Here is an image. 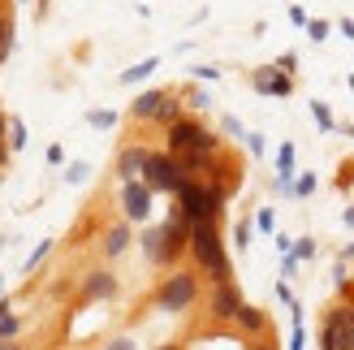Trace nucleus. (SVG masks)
Listing matches in <instances>:
<instances>
[{"label": "nucleus", "mask_w": 354, "mask_h": 350, "mask_svg": "<svg viewBox=\"0 0 354 350\" xmlns=\"http://www.w3.org/2000/svg\"><path fill=\"white\" fill-rule=\"evenodd\" d=\"M324 333H333V350H354V307L337 303L333 311H324Z\"/></svg>", "instance_id": "nucleus-6"}, {"label": "nucleus", "mask_w": 354, "mask_h": 350, "mask_svg": "<svg viewBox=\"0 0 354 350\" xmlns=\"http://www.w3.org/2000/svg\"><path fill=\"white\" fill-rule=\"evenodd\" d=\"M61 160H65V151H61L57 143H52V147H48V165H61Z\"/></svg>", "instance_id": "nucleus-38"}, {"label": "nucleus", "mask_w": 354, "mask_h": 350, "mask_svg": "<svg viewBox=\"0 0 354 350\" xmlns=\"http://www.w3.org/2000/svg\"><path fill=\"white\" fill-rule=\"evenodd\" d=\"M186 247L194 255V264L203 268V277H212V286H216V282H234V268H229V255H225V242H221L216 221H194Z\"/></svg>", "instance_id": "nucleus-1"}, {"label": "nucleus", "mask_w": 354, "mask_h": 350, "mask_svg": "<svg viewBox=\"0 0 354 350\" xmlns=\"http://www.w3.org/2000/svg\"><path fill=\"white\" fill-rule=\"evenodd\" d=\"M290 350H303V324L294 320V338H290Z\"/></svg>", "instance_id": "nucleus-36"}, {"label": "nucleus", "mask_w": 354, "mask_h": 350, "mask_svg": "<svg viewBox=\"0 0 354 350\" xmlns=\"http://www.w3.org/2000/svg\"><path fill=\"white\" fill-rule=\"evenodd\" d=\"M78 294H82L86 303H95V299H113V294H117V277H113L109 268H100V273H86Z\"/></svg>", "instance_id": "nucleus-10"}, {"label": "nucleus", "mask_w": 354, "mask_h": 350, "mask_svg": "<svg viewBox=\"0 0 354 350\" xmlns=\"http://www.w3.org/2000/svg\"><path fill=\"white\" fill-rule=\"evenodd\" d=\"M9 138H5V143L13 147V151H22L26 147V126H22V121H9V130H5Z\"/></svg>", "instance_id": "nucleus-20"}, {"label": "nucleus", "mask_w": 354, "mask_h": 350, "mask_svg": "<svg viewBox=\"0 0 354 350\" xmlns=\"http://www.w3.org/2000/svg\"><path fill=\"white\" fill-rule=\"evenodd\" d=\"M311 117H315V126H320L324 134L333 130V113H328V104H320V100H311Z\"/></svg>", "instance_id": "nucleus-21"}, {"label": "nucleus", "mask_w": 354, "mask_h": 350, "mask_svg": "<svg viewBox=\"0 0 354 350\" xmlns=\"http://www.w3.org/2000/svg\"><path fill=\"white\" fill-rule=\"evenodd\" d=\"M255 225H259L263 234H272V230H277V217H272V208H259V212H255Z\"/></svg>", "instance_id": "nucleus-26"}, {"label": "nucleus", "mask_w": 354, "mask_h": 350, "mask_svg": "<svg viewBox=\"0 0 354 350\" xmlns=\"http://www.w3.org/2000/svg\"><path fill=\"white\" fill-rule=\"evenodd\" d=\"M109 350H134V342L130 338H117V342H109Z\"/></svg>", "instance_id": "nucleus-39"}, {"label": "nucleus", "mask_w": 354, "mask_h": 350, "mask_svg": "<svg viewBox=\"0 0 354 350\" xmlns=\"http://www.w3.org/2000/svg\"><path fill=\"white\" fill-rule=\"evenodd\" d=\"M143 182H147L151 195H177V190H182V182H186V173H182V165H177L169 151H147Z\"/></svg>", "instance_id": "nucleus-4"}, {"label": "nucleus", "mask_w": 354, "mask_h": 350, "mask_svg": "<svg viewBox=\"0 0 354 350\" xmlns=\"http://www.w3.org/2000/svg\"><path fill=\"white\" fill-rule=\"evenodd\" d=\"M22 333V320L13 316V311H5V316H0V342H9V338H17Z\"/></svg>", "instance_id": "nucleus-19"}, {"label": "nucleus", "mask_w": 354, "mask_h": 350, "mask_svg": "<svg viewBox=\"0 0 354 350\" xmlns=\"http://www.w3.org/2000/svg\"><path fill=\"white\" fill-rule=\"evenodd\" d=\"M246 147H251L255 156H263V134H246Z\"/></svg>", "instance_id": "nucleus-34"}, {"label": "nucleus", "mask_w": 354, "mask_h": 350, "mask_svg": "<svg viewBox=\"0 0 354 350\" xmlns=\"http://www.w3.org/2000/svg\"><path fill=\"white\" fill-rule=\"evenodd\" d=\"M121 208H126V221H147L151 217V190L143 178L121 182Z\"/></svg>", "instance_id": "nucleus-7"}, {"label": "nucleus", "mask_w": 354, "mask_h": 350, "mask_svg": "<svg viewBox=\"0 0 354 350\" xmlns=\"http://www.w3.org/2000/svg\"><path fill=\"white\" fill-rule=\"evenodd\" d=\"M290 173H294V143L277 151V178H290Z\"/></svg>", "instance_id": "nucleus-18"}, {"label": "nucleus", "mask_w": 354, "mask_h": 350, "mask_svg": "<svg viewBox=\"0 0 354 350\" xmlns=\"http://www.w3.org/2000/svg\"><path fill=\"white\" fill-rule=\"evenodd\" d=\"M234 247H238V251L251 247V221H238V230H234Z\"/></svg>", "instance_id": "nucleus-23"}, {"label": "nucleus", "mask_w": 354, "mask_h": 350, "mask_svg": "<svg viewBox=\"0 0 354 350\" xmlns=\"http://www.w3.org/2000/svg\"><path fill=\"white\" fill-rule=\"evenodd\" d=\"M190 74H194V78H207V82H212V78L221 74V69H212V65H199V69H190Z\"/></svg>", "instance_id": "nucleus-35"}, {"label": "nucleus", "mask_w": 354, "mask_h": 350, "mask_svg": "<svg viewBox=\"0 0 354 350\" xmlns=\"http://www.w3.org/2000/svg\"><path fill=\"white\" fill-rule=\"evenodd\" d=\"M186 242H190V225L182 217H169L160 230H151L143 238V251H147L151 264H173V259L186 251Z\"/></svg>", "instance_id": "nucleus-2"}, {"label": "nucleus", "mask_w": 354, "mask_h": 350, "mask_svg": "<svg viewBox=\"0 0 354 350\" xmlns=\"http://www.w3.org/2000/svg\"><path fill=\"white\" fill-rule=\"evenodd\" d=\"M290 255H294V259H311V255H315V242H311V238H298Z\"/></svg>", "instance_id": "nucleus-27"}, {"label": "nucleus", "mask_w": 354, "mask_h": 350, "mask_svg": "<svg viewBox=\"0 0 354 350\" xmlns=\"http://www.w3.org/2000/svg\"><path fill=\"white\" fill-rule=\"evenodd\" d=\"M156 350H182V346H156Z\"/></svg>", "instance_id": "nucleus-43"}, {"label": "nucleus", "mask_w": 354, "mask_h": 350, "mask_svg": "<svg viewBox=\"0 0 354 350\" xmlns=\"http://www.w3.org/2000/svg\"><path fill=\"white\" fill-rule=\"evenodd\" d=\"M259 350H277V346H259Z\"/></svg>", "instance_id": "nucleus-45"}, {"label": "nucleus", "mask_w": 354, "mask_h": 350, "mask_svg": "<svg viewBox=\"0 0 354 350\" xmlns=\"http://www.w3.org/2000/svg\"><path fill=\"white\" fill-rule=\"evenodd\" d=\"M48 251H52V242H39V247H35V251H30V259H26V268H39Z\"/></svg>", "instance_id": "nucleus-29"}, {"label": "nucleus", "mask_w": 354, "mask_h": 350, "mask_svg": "<svg viewBox=\"0 0 354 350\" xmlns=\"http://www.w3.org/2000/svg\"><path fill=\"white\" fill-rule=\"evenodd\" d=\"M86 121H91L95 130H113V126H117V113H104V109H100V113H91Z\"/></svg>", "instance_id": "nucleus-25"}, {"label": "nucleus", "mask_w": 354, "mask_h": 350, "mask_svg": "<svg viewBox=\"0 0 354 350\" xmlns=\"http://www.w3.org/2000/svg\"><path fill=\"white\" fill-rule=\"evenodd\" d=\"M277 69H281V74H290V78H294V69H298V57H294V52H281V57H277Z\"/></svg>", "instance_id": "nucleus-28"}, {"label": "nucleus", "mask_w": 354, "mask_h": 350, "mask_svg": "<svg viewBox=\"0 0 354 350\" xmlns=\"http://www.w3.org/2000/svg\"><path fill=\"white\" fill-rule=\"evenodd\" d=\"M346 255H350V259H354V242H350V247H346Z\"/></svg>", "instance_id": "nucleus-44"}, {"label": "nucleus", "mask_w": 354, "mask_h": 350, "mask_svg": "<svg viewBox=\"0 0 354 350\" xmlns=\"http://www.w3.org/2000/svg\"><path fill=\"white\" fill-rule=\"evenodd\" d=\"M186 104H190V109H194V113H199V109H207V104H212V100H207V91H190V95H186Z\"/></svg>", "instance_id": "nucleus-30"}, {"label": "nucleus", "mask_w": 354, "mask_h": 350, "mask_svg": "<svg viewBox=\"0 0 354 350\" xmlns=\"http://www.w3.org/2000/svg\"><path fill=\"white\" fill-rule=\"evenodd\" d=\"M234 324H238V333H246V338H259L263 329H268V316H263L259 307L242 303V307H238V316H234Z\"/></svg>", "instance_id": "nucleus-12"}, {"label": "nucleus", "mask_w": 354, "mask_h": 350, "mask_svg": "<svg viewBox=\"0 0 354 350\" xmlns=\"http://www.w3.org/2000/svg\"><path fill=\"white\" fill-rule=\"evenodd\" d=\"M143 165H147V147L130 143V147H121V151H117V178H121V182L138 178V173H143Z\"/></svg>", "instance_id": "nucleus-11"}, {"label": "nucleus", "mask_w": 354, "mask_h": 350, "mask_svg": "<svg viewBox=\"0 0 354 350\" xmlns=\"http://www.w3.org/2000/svg\"><path fill=\"white\" fill-rule=\"evenodd\" d=\"M290 22L294 26H307V9L303 5H290Z\"/></svg>", "instance_id": "nucleus-32"}, {"label": "nucleus", "mask_w": 354, "mask_h": 350, "mask_svg": "<svg viewBox=\"0 0 354 350\" xmlns=\"http://www.w3.org/2000/svg\"><path fill=\"white\" fill-rule=\"evenodd\" d=\"M165 95H169V91H143V95L130 104V117H134V121H156V113H160Z\"/></svg>", "instance_id": "nucleus-13"}, {"label": "nucleus", "mask_w": 354, "mask_h": 350, "mask_svg": "<svg viewBox=\"0 0 354 350\" xmlns=\"http://www.w3.org/2000/svg\"><path fill=\"white\" fill-rule=\"evenodd\" d=\"M342 35H346V39H354V22H350V17H342Z\"/></svg>", "instance_id": "nucleus-40"}, {"label": "nucleus", "mask_w": 354, "mask_h": 350, "mask_svg": "<svg viewBox=\"0 0 354 350\" xmlns=\"http://www.w3.org/2000/svg\"><path fill=\"white\" fill-rule=\"evenodd\" d=\"M311 190H315V178H311V173H303V178H298V182L290 186V195H298V199H307Z\"/></svg>", "instance_id": "nucleus-24"}, {"label": "nucleus", "mask_w": 354, "mask_h": 350, "mask_svg": "<svg viewBox=\"0 0 354 350\" xmlns=\"http://www.w3.org/2000/svg\"><path fill=\"white\" fill-rule=\"evenodd\" d=\"M225 134H234V138H246V130H242V121H238V117H225Z\"/></svg>", "instance_id": "nucleus-31"}, {"label": "nucleus", "mask_w": 354, "mask_h": 350, "mask_svg": "<svg viewBox=\"0 0 354 350\" xmlns=\"http://www.w3.org/2000/svg\"><path fill=\"white\" fill-rule=\"evenodd\" d=\"M17 5H22V0H17Z\"/></svg>", "instance_id": "nucleus-46"}, {"label": "nucleus", "mask_w": 354, "mask_h": 350, "mask_svg": "<svg viewBox=\"0 0 354 350\" xmlns=\"http://www.w3.org/2000/svg\"><path fill=\"white\" fill-rule=\"evenodd\" d=\"M177 117H182V104H177L173 95H165V104H160V113H156V121H160V126H173Z\"/></svg>", "instance_id": "nucleus-17"}, {"label": "nucleus", "mask_w": 354, "mask_h": 350, "mask_svg": "<svg viewBox=\"0 0 354 350\" xmlns=\"http://www.w3.org/2000/svg\"><path fill=\"white\" fill-rule=\"evenodd\" d=\"M177 151H221V138L212 134L203 121L177 117L169 126V156H177Z\"/></svg>", "instance_id": "nucleus-3"}, {"label": "nucleus", "mask_w": 354, "mask_h": 350, "mask_svg": "<svg viewBox=\"0 0 354 350\" xmlns=\"http://www.w3.org/2000/svg\"><path fill=\"white\" fill-rule=\"evenodd\" d=\"M9 52H13V17L0 13V61H5Z\"/></svg>", "instance_id": "nucleus-16"}, {"label": "nucleus", "mask_w": 354, "mask_h": 350, "mask_svg": "<svg viewBox=\"0 0 354 350\" xmlns=\"http://www.w3.org/2000/svg\"><path fill=\"white\" fill-rule=\"evenodd\" d=\"M86 178V165H69V173H65V182H82Z\"/></svg>", "instance_id": "nucleus-33"}, {"label": "nucleus", "mask_w": 354, "mask_h": 350, "mask_svg": "<svg viewBox=\"0 0 354 350\" xmlns=\"http://www.w3.org/2000/svg\"><path fill=\"white\" fill-rule=\"evenodd\" d=\"M307 35H311L315 44H324V39H328V22H320V17H307Z\"/></svg>", "instance_id": "nucleus-22"}, {"label": "nucleus", "mask_w": 354, "mask_h": 350, "mask_svg": "<svg viewBox=\"0 0 354 350\" xmlns=\"http://www.w3.org/2000/svg\"><path fill=\"white\" fill-rule=\"evenodd\" d=\"M251 86L259 95H277V100H286L290 91H294V78L290 74H281L277 65H259L255 74H251Z\"/></svg>", "instance_id": "nucleus-8"}, {"label": "nucleus", "mask_w": 354, "mask_h": 350, "mask_svg": "<svg viewBox=\"0 0 354 350\" xmlns=\"http://www.w3.org/2000/svg\"><path fill=\"white\" fill-rule=\"evenodd\" d=\"M9 160V143H0V165H5Z\"/></svg>", "instance_id": "nucleus-42"}, {"label": "nucleus", "mask_w": 354, "mask_h": 350, "mask_svg": "<svg viewBox=\"0 0 354 350\" xmlns=\"http://www.w3.org/2000/svg\"><path fill=\"white\" fill-rule=\"evenodd\" d=\"M294 268H298V259L286 251V259H281V273H286V277H294Z\"/></svg>", "instance_id": "nucleus-37"}, {"label": "nucleus", "mask_w": 354, "mask_h": 350, "mask_svg": "<svg viewBox=\"0 0 354 350\" xmlns=\"http://www.w3.org/2000/svg\"><path fill=\"white\" fill-rule=\"evenodd\" d=\"M156 69H160V61H156V57H147V61H138V65H130V69H121V82H143V78H151L156 74Z\"/></svg>", "instance_id": "nucleus-15"}, {"label": "nucleus", "mask_w": 354, "mask_h": 350, "mask_svg": "<svg viewBox=\"0 0 354 350\" xmlns=\"http://www.w3.org/2000/svg\"><path fill=\"white\" fill-rule=\"evenodd\" d=\"M194 299H199V282H194V273H169L160 290H156V307L177 316V311H186Z\"/></svg>", "instance_id": "nucleus-5"}, {"label": "nucleus", "mask_w": 354, "mask_h": 350, "mask_svg": "<svg viewBox=\"0 0 354 350\" xmlns=\"http://www.w3.org/2000/svg\"><path fill=\"white\" fill-rule=\"evenodd\" d=\"M0 350H22V342H17V338H9V342H0Z\"/></svg>", "instance_id": "nucleus-41"}, {"label": "nucleus", "mask_w": 354, "mask_h": 350, "mask_svg": "<svg viewBox=\"0 0 354 350\" xmlns=\"http://www.w3.org/2000/svg\"><path fill=\"white\" fill-rule=\"evenodd\" d=\"M242 307V294L234 282H216V290H212V316L216 320H234Z\"/></svg>", "instance_id": "nucleus-9"}, {"label": "nucleus", "mask_w": 354, "mask_h": 350, "mask_svg": "<svg viewBox=\"0 0 354 350\" xmlns=\"http://www.w3.org/2000/svg\"><path fill=\"white\" fill-rule=\"evenodd\" d=\"M130 251V225H113L109 234H104V255L117 259V255H126Z\"/></svg>", "instance_id": "nucleus-14"}]
</instances>
